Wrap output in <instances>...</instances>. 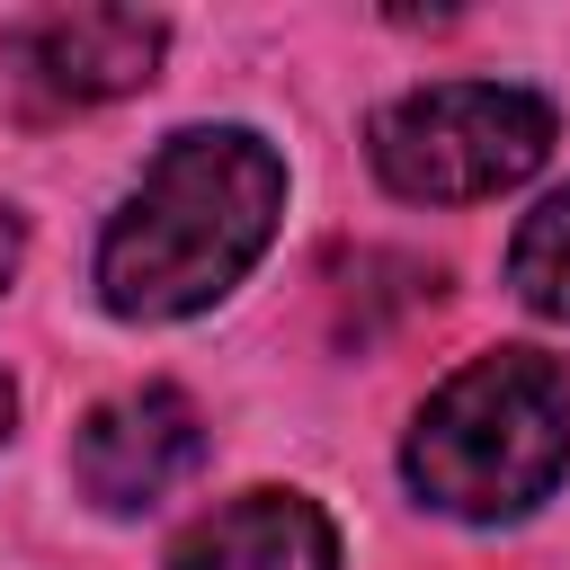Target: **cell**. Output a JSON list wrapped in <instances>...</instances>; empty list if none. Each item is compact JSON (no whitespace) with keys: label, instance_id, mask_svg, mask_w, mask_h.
I'll list each match as a JSON object with an SVG mask.
<instances>
[{"label":"cell","instance_id":"7a4b0ae2","mask_svg":"<svg viewBox=\"0 0 570 570\" xmlns=\"http://www.w3.org/2000/svg\"><path fill=\"white\" fill-rule=\"evenodd\" d=\"M401 472L428 508L463 525H508L543 508L570 472V374L534 347H490L454 365L428 392Z\"/></svg>","mask_w":570,"mask_h":570},{"label":"cell","instance_id":"52a82bcc","mask_svg":"<svg viewBox=\"0 0 570 570\" xmlns=\"http://www.w3.org/2000/svg\"><path fill=\"white\" fill-rule=\"evenodd\" d=\"M508 285H517L525 312H543V321L570 330V187H552V196L517 223V240H508Z\"/></svg>","mask_w":570,"mask_h":570},{"label":"cell","instance_id":"3957f363","mask_svg":"<svg viewBox=\"0 0 570 570\" xmlns=\"http://www.w3.org/2000/svg\"><path fill=\"white\" fill-rule=\"evenodd\" d=\"M374 178L410 205H481L543 169L552 151V98L517 80H436L374 116L365 134Z\"/></svg>","mask_w":570,"mask_h":570},{"label":"cell","instance_id":"277c9868","mask_svg":"<svg viewBox=\"0 0 570 570\" xmlns=\"http://www.w3.org/2000/svg\"><path fill=\"white\" fill-rule=\"evenodd\" d=\"M205 463V410L178 392V383H134V392H107L80 436H71V481L80 499H98L107 517H134V508H160L178 481H196Z\"/></svg>","mask_w":570,"mask_h":570},{"label":"cell","instance_id":"8992f818","mask_svg":"<svg viewBox=\"0 0 570 570\" xmlns=\"http://www.w3.org/2000/svg\"><path fill=\"white\" fill-rule=\"evenodd\" d=\"M169 570H338V525L303 490H240L169 543Z\"/></svg>","mask_w":570,"mask_h":570},{"label":"cell","instance_id":"ba28073f","mask_svg":"<svg viewBox=\"0 0 570 570\" xmlns=\"http://www.w3.org/2000/svg\"><path fill=\"white\" fill-rule=\"evenodd\" d=\"M18 258H27V223L0 205V294H9V276H18Z\"/></svg>","mask_w":570,"mask_h":570},{"label":"cell","instance_id":"6da1fadb","mask_svg":"<svg viewBox=\"0 0 570 570\" xmlns=\"http://www.w3.org/2000/svg\"><path fill=\"white\" fill-rule=\"evenodd\" d=\"M285 214V160L249 125H187L98 232V303L116 321H187L223 303Z\"/></svg>","mask_w":570,"mask_h":570},{"label":"cell","instance_id":"9c48e42d","mask_svg":"<svg viewBox=\"0 0 570 570\" xmlns=\"http://www.w3.org/2000/svg\"><path fill=\"white\" fill-rule=\"evenodd\" d=\"M9 419H18V383H9V365H0V445H9Z\"/></svg>","mask_w":570,"mask_h":570},{"label":"cell","instance_id":"5b68a950","mask_svg":"<svg viewBox=\"0 0 570 570\" xmlns=\"http://www.w3.org/2000/svg\"><path fill=\"white\" fill-rule=\"evenodd\" d=\"M160 45H169V27L142 18V9H45V18H27L0 45V62L45 107H98V98L142 89L151 62H160Z\"/></svg>","mask_w":570,"mask_h":570}]
</instances>
